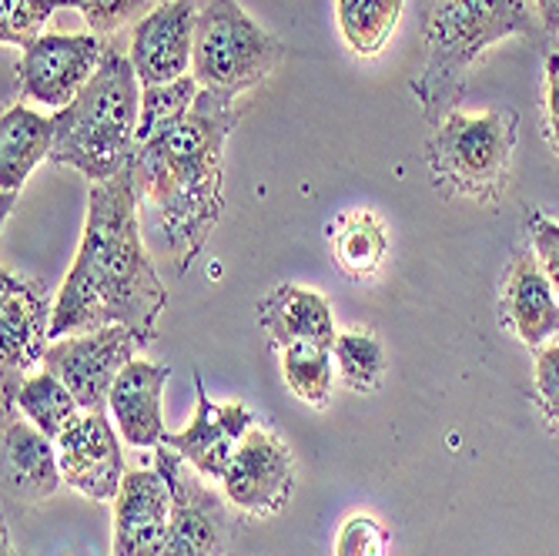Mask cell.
<instances>
[{
    "label": "cell",
    "mask_w": 559,
    "mask_h": 556,
    "mask_svg": "<svg viewBox=\"0 0 559 556\" xmlns=\"http://www.w3.org/2000/svg\"><path fill=\"white\" fill-rule=\"evenodd\" d=\"M108 40L84 31V34H40L24 47L17 64L21 94L40 100L47 108H68L81 94V87L94 78L100 58H105Z\"/></svg>",
    "instance_id": "cell-9"
},
{
    "label": "cell",
    "mask_w": 559,
    "mask_h": 556,
    "mask_svg": "<svg viewBox=\"0 0 559 556\" xmlns=\"http://www.w3.org/2000/svg\"><path fill=\"white\" fill-rule=\"evenodd\" d=\"M198 81L188 74L181 81L171 84H158V87H144L141 91V121H138V144L147 141L155 131H162L165 125L178 121L198 97Z\"/></svg>",
    "instance_id": "cell-26"
},
{
    "label": "cell",
    "mask_w": 559,
    "mask_h": 556,
    "mask_svg": "<svg viewBox=\"0 0 559 556\" xmlns=\"http://www.w3.org/2000/svg\"><path fill=\"white\" fill-rule=\"evenodd\" d=\"M171 486L162 470H131L115 499V556H165Z\"/></svg>",
    "instance_id": "cell-15"
},
{
    "label": "cell",
    "mask_w": 559,
    "mask_h": 556,
    "mask_svg": "<svg viewBox=\"0 0 559 556\" xmlns=\"http://www.w3.org/2000/svg\"><path fill=\"white\" fill-rule=\"evenodd\" d=\"M61 8H68V0H0V40L17 47L34 44Z\"/></svg>",
    "instance_id": "cell-27"
},
{
    "label": "cell",
    "mask_w": 559,
    "mask_h": 556,
    "mask_svg": "<svg viewBox=\"0 0 559 556\" xmlns=\"http://www.w3.org/2000/svg\"><path fill=\"white\" fill-rule=\"evenodd\" d=\"M405 11V0H335L338 34L348 50L372 58L392 40Z\"/></svg>",
    "instance_id": "cell-22"
},
{
    "label": "cell",
    "mask_w": 559,
    "mask_h": 556,
    "mask_svg": "<svg viewBox=\"0 0 559 556\" xmlns=\"http://www.w3.org/2000/svg\"><path fill=\"white\" fill-rule=\"evenodd\" d=\"M546 141L559 158V55L546 58Z\"/></svg>",
    "instance_id": "cell-32"
},
{
    "label": "cell",
    "mask_w": 559,
    "mask_h": 556,
    "mask_svg": "<svg viewBox=\"0 0 559 556\" xmlns=\"http://www.w3.org/2000/svg\"><path fill=\"white\" fill-rule=\"evenodd\" d=\"M295 489V460L292 449L262 429H251L241 446L235 449V457L222 476V493L228 502L255 520L278 517Z\"/></svg>",
    "instance_id": "cell-10"
},
{
    "label": "cell",
    "mask_w": 559,
    "mask_h": 556,
    "mask_svg": "<svg viewBox=\"0 0 559 556\" xmlns=\"http://www.w3.org/2000/svg\"><path fill=\"white\" fill-rule=\"evenodd\" d=\"M335 262L352 279H372L389 256V232L372 212H345L332 225Z\"/></svg>",
    "instance_id": "cell-21"
},
{
    "label": "cell",
    "mask_w": 559,
    "mask_h": 556,
    "mask_svg": "<svg viewBox=\"0 0 559 556\" xmlns=\"http://www.w3.org/2000/svg\"><path fill=\"white\" fill-rule=\"evenodd\" d=\"M144 0H68V11H78L94 34H115L121 31L138 11Z\"/></svg>",
    "instance_id": "cell-29"
},
{
    "label": "cell",
    "mask_w": 559,
    "mask_h": 556,
    "mask_svg": "<svg viewBox=\"0 0 559 556\" xmlns=\"http://www.w3.org/2000/svg\"><path fill=\"white\" fill-rule=\"evenodd\" d=\"M499 312L502 326L530 348H543V342L559 332V295L533 251H520L506 269Z\"/></svg>",
    "instance_id": "cell-17"
},
{
    "label": "cell",
    "mask_w": 559,
    "mask_h": 556,
    "mask_svg": "<svg viewBox=\"0 0 559 556\" xmlns=\"http://www.w3.org/2000/svg\"><path fill=\"white\" fill-rule=\"evenodd\" d=\"M58 138V118L37 115L24 105H14L0 118V215L8 218L14 201L31 178V171L50 158Z\"/></svg>",
    "instance_id": "cell-20"
},
{
    "label": "cell",
    "mask_w": 559,
    "mask_h": 556,
    "mask_svg": "<svg viewBox=\"0 0 559 556\" xmlns=\"http://www.w3.org/2000/svg\"><path fill=\"white\" fill-rule=\"evenodd\" d=\"M282 376L295 399L322 410L332 395V382H335L332 348L316 345V342H298V345L282 348Z\"/></svg>",
    "instance_id": "cell-25"
},
{
    "label": "cell",
    "mask_w": 559,
    "mask_h": 556,
    "mask_svg": "<svg viewBox=\"0 0 559 556\" xmlns=\"http://www.w3.org/2000/svg\"><path fill=\"white\" fill-rule=\"evenodd\" d=\"M392 533L382 520L369 513H352L335 533V556H389Z\"/></svg>",
    "instance_id": "cell-28"
},
{
    "label": "cell",
    "mask_w": 559,
    "mask_h": 556,
    "mask_svg": "<svg viewBox=\"0 0 559 556\" xmlns=\"http://www.w3.org/2000/svg\"><path fill=\"white\" fill-rule=\"evenodd\" d=\"M533 4H536L543 34L546 37H556L559 34V0H533Z\"/></svg>",
    "instance_id": "cell-33"
},
{
    "label": "cell",
    "mask_w": 559,
    "mask_h": 556,
    "mask_svg": "<svg viewBox=\"0 0 559 556\" xmlns=\"http://www.w3.org/2000/svg\"><path fill=\"white\" fill-rule=\"evenodd\" d=\"M168 379H171V366H162V363L131 359L124 366L108 399V410L115 413V423L124 442L138 449L165 442L168 429L162 416V395H165Z\"/></svg>",
    "instance_id": "cell-18"
},
{
    "label": "cell",
    "mask_w": 559,
    "mask_h": 556,
    "mask_svg": "<svg viewBox=\"0 0 559 556\" xmlns=\"http://www.w3.org/2000/svg\"><path fill=\"white\" fill-rule=\"evenodd\" d=\"M14 410H21V416L31 419L50 439H58L81 416V406H78L74 392L55 372H47V369L34 372V376H27L21 382Z\"/></svg>",
    "instance_id": "cell-23"
},
{
    "label": "cell",
    "mask_w": 559,
    "mask_h": 556,
    "mask_svg": "<svg viewBox=\"0 0 559 556\" xmlns=\"http://www.w3.org/2000/svg\"><path fill=\"white\" fill-rule=\"evenodd\" d=\"M238 125L235 97L201 87L194 105L134 151L138 194L162 218L188 272L225 215V141Z\"/></svg>",
    "instance_id": "cell-2"
},
{
    "label": "cell",
    "mask_w": 559,
    "mask_h": 556,
    "mask_svg": "<svg viewBox=\"0 0 559 556\" xmlns=\"http://www.w3.org/2000/svg\"><path fill=\"white\" fill-rule=\"evenodd\" d=\"M155 466L171 486V536L165 556H235V517L228 496L205 486L175 449L155 446Z\"/></svg>",
    "instance_id": "cell-7"
},
{
    "label": "cell",
    "mask_w": 559,
    "mask_h": 556,
    "mask_svg": "<svg viewBox=\"0 0 559 556\" xmlns=\"http://www.w3.org/2000/svg\"><path fill=\"white\" fill-rule=\"evenodd\" d=\"M134 165L108 181H94L87 194V222L74 265L55 301L50 339L124 326L141 345L158 339V319L168 288L151 265L138 225Z\"/></svg>",
    "instance_id": "cell-1"
},
{
    "label": "cell",
    "mask_w": 559,
    "mask_h": 556,
    "mask_svg": "<svg viewBox=\"0 0 559 556\" xmlns=\"http://www.w3.org/2000/svg\"><path fill=\"white\" fill-rule=\"evenodd\" d=\"M536 399L552 426H559V345L536 352Z\"/></svg>",
    "instance_id": "cell-31"
},
{
    "label": "cell",
    "mask_w": 559,
    "mask_h": 556,
    "mask_svg": "<svg viewBox=\"0 0 559 556\" xmlns=\"http://www.w3.org/2000/svg\"><path fill=\"white\" fill-rule=\"evenodd\" d=\"M121 433H115L105 410L81 413L55 442H58V460L64 483L78 489L87 499L108 502L118 499L121 483L128 476L124 457H121Z\"/></svg>",
    "instance_id": "cell-12"
},
{
    "label": "cell",
    "mask_w": 559,
    "mask_h": 556,
    "mask_svg": "<svg viewBox=\"0 0 559 556\" xmlns=\"http://www.w3.org/2000/svg\"><path fill=\"white\" fill-rule=\"evenodd\" d=\"M64 483L58 442L44 436L31 419L4 416V493L21 507H37Z\"/></svg>",
    "instance_id": "cell-16"
},
{
    "label": "cell",
    "mask_w": 559,
    "mask_h": 556,
    "mask_svg": "<svg viewBox=\"0 0 559 556\" xmlns=\"http://www.w3.org/2000/svg\"><path fill=\"white\" fill-rule=\"evenodd\" d=\"M259 326L265 329L269 342L282 352L298 342H316L332 348L338 329L329 298L305 285H278L259 301Z\"/></svg>",
    "instance_id": "cell-19"
},
{
    "label": "cell",
    "mask_w": 559,
    "mask_h": 556,
    "mask_svg": "<svg viewBox=\"0 0 559 556\" xmlns=\"http://www.w3.org/2000/svg\"><path fill=\"white\" fill-rule=\"evenodd\" d=\"M526 232H530V245H533V256H536L539 269L546 272V279L552 282V288L559 295V218L530 209Z\"/></svg>",
    "instance_id": "cell-30"
},
{
    "label": "cell",
    "mask_w": 559,
    "mask_h": 556,
    "mask_svg": "<svg viewBox=\"0 0 559 556\" xmlns=\"http://www.w3.org/2000/svg\"><path fill=\"white\" fill-rule=\"evenodd\" d=\"M201 0H162L131 34V64L141 87H158L188 78L194 64V27Z\"/></svg>",
    "instance_id": "cell-11"
},
{
    "label": "cell",
    "mask_w": 559,
    "mask_h": 556,
    "mask_svg": "<svg viewBox=\"0 0 559 556\" xmlns=\"http://www.w3.org/2000/svg\"><path fill=\"white\" fill-rule=\"evenodd\" d=\"M138 84L131 55H124L118 44H108L94 78L68 108L55 115L58 138L47 162L78 168L91 181H108L131 168L141 121Z\"/></svg>",
    "instance_id": "cell-3"
},
{
    "label": "cell",
    "mask_w": 559,
    "mask_h": 556,
    "mask_svg": "<svg viewBox=\"0 0 559 556\" xmlns=\"http://www.w3.org/2000/svg\"><path fill=\"white\" fill-rule=\"evenodd\" d=\"M332 359H335V369H338L342 382L352 392H362V395L376 392L382 386V379H385V369H389L382 342L366 329L338 332L335 342H332Z\"/></svg>",
    "instance_id": "cell-24"
},
{
    "label": "cell",
    "mask_w": 559,
    "mask_h": 556,
    "mask_svg": "<svg viewBox=\"0 0 559 556\" xmlns=\"http://www.w3.org/2000/svg\"><path fill=\"white\" fill-rule=\"evenodd\" d=\"M255 426V413L245 402H212L205 382L194 372V419L185 433H168L162 446L175 449L181 460H188L205 480L225 476L235 449Z\"/></svg>",
    "instance_id": "cell-13"
},
{
    "label": "cell",
    "mask_w": 559,
    "mask_h": 556,
    "mask_svg": "<svg viewBox=\"0 0 559 556\" xmlns=\"http://www.w3.org/2000/svg\"><path fill=\"white\" fill-rule=\"evenodd\" d=\"M144 348L138 335L124 326H105L94 332H78L55 339L44 352V369L55 372L78 399L84 413L108 406L111 389L134 352Z\"/></svg>",
    "instance_id": "cell-8"
},
{
    "label": "cell",
    "mask_w": 559,
    "mask_h": 556,
    "mask_svg": "<svg viewBox=\"0 0 559 556\" xmlns=\"http://www.w3.org/2000/svg\"><path fill=\"white\" fill-rule=\"evenodd\" d=\"M282 58L285 47L251 21L238 0H201L191 64L198 87L238 97L265 81Z\"/></svg>",
    "instance_id": "cell-6"
},
{
    "label": "cell",
    "mask_w": 559,
    "mask_h": 556,
    "mask_svg": "<svg viewBox=\"0 0 559 556\" xmlns=\"http://www.w3.org/2000/svg\"><path fill=\"white\" fill-rule=\"evenodd\" d=\"M50 322H55V301L47 288L27 275L0 269V359L4 372H27L44 363Z\"/></svg>",
    "instance_id": "cell-14"
},
{
    "label": "cell",
    "mask_w": 559,
    "mask_h": 556,
    "mask_svg": "<svg viewBox=\"0 0 559 556\" xmlns=\"http://www.w3.org/2000/svg\"><path fill=\"white\" fill-rule=\"evenodd\" d=\"M516 34H543L536 4L530 0H436L426 24V68L413 81L426 118L439 125L463 97L476 58Z\"/></svg>",
    "instance_id": "cell-4"
},
{
    "label": "cell",
    "mask_w": 559,
    "mask_h": 556,
    "mask_svg": "<svg viewBox=\"0 0 559 556\" xmlns=\"http://www.w3.org/2000/svg\"><path fill=\"white\" fill-rule=\"evenodd\" d=\"M520 118L510 108L463 115L449 111L429 134L426 165L445 194L496 201L510 181Z\"/></svg>",
    "instance_id": "cell-5"
}]
</instances>
